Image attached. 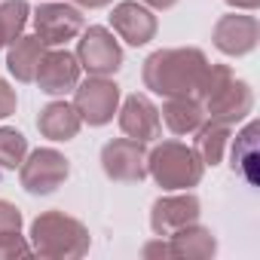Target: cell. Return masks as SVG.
<instances>
[{"mask_svg":"<svg viewBox=\"0 0 260 260\" xmlns=\"http://www.w3.org/2000/svg\"><path fill=\"white\" fill-rule=\"evenodd\" d=\"M205 68H208V55L202 49L169 46V49H156L144 58L141 80H144V89H150L159 98L196 95Z\"/></svg>","mask_w":260,"mask_h":260,"instance_id":"cell-1","label":"cell"},{"mask_svg":"<svg viewBox=\"0 0 260 260\" xmlns=\"http://www.w3.org/2000/svg\"><path fill=\"white\" fill-rule=\"evenodd\" d=\"M196 98L205 110V119H217L226 125H236L251 116L254 110V89L248 80H239L230 64H211L205 68Z\"/></svg>","mask_w":260,"mask_h":260,"instance_id":"cell-2","label":"cell"},{"mask_svg":"<svg viewBox=\"0 0 260 260\" xmlns=\"http://www.w3.org/2000/svg\"><path fill=\"white\" fill-rule=\"evenodd\" d=\"M31 251L46 260H80L92 248L89 226L61 208L43 211L31 223Z\"/></svg>","mask_w":260,"mask_h":260,"instance_id":"cell-3","label":"cell"},{"mask_svg":"<svg viewBox=\"0 0 260 260\" xmlns=\"http://www.w3.org/2000/svg\"><path fill=\"white\" fill-rule=\"evenodd\" d=\"M147 175L169 193L193 190L205 175V162L184 141H159L147 153Z\"/></svg>","mask_w":260,"mask_h":260,"instance_id":"cell-4","label":"cell"},{"mask_svg":"<svg viewBox=\"0 0 260 260\" xmlns=\"http://www.w3.org/2000/svg\"><path fill=\"white\" fill-rule=\"evenodd\" d=\"M71 175V159L58 153L55 147H40L31 150L22 166H19V184L31 196H49L55 193Z\"/></svg>","mask_w":260,"mask_h":260,"instance_id":"cell-5","label":"cell"},{"mask_svg":"<svg viewBox=\"0 0 260 260\" xmlns=\"http://www.w3.org/2000/svg\"><path fill=\"white\" fill-rule=\"evenodd\" d=\"M77 61L89 77H113L122 68V46L104 25H89L80 31L77 43Z\"/></svg>","mask_w":260,"mask_h":260,"instance_id":"cell-6","label":"cell"},{"mask_svg":"<svg viewBox=\"0 0 260 260\" xmlns=\"http://www.w3.org/2000/svg\"><path fill=\"white\" fill-rule=\"evenodd\" d=\"M31 16H34V34L46 46H64L68 40H77L80 31L86 28L83 10L64 4V0H43Z\"/></svg>","mask_w":260,"mask_h":260,"instance_id":"cell-7","label":"cell"},{"mask_svg":"<svg viewBox=\"0 0 260 260\" xmlns=\"http://www.w3.org/2000/svg\"><path fill=\"white\" fill-rule=\"evenodd\" d=\"M119 98L122 92L110 77H89V80H80L74 89V107L80 119L95 128L113 119V113L119 110Z\"/></svg>","mask_w":260,"mask_h":260,"instance_id":"cell-8","label":"cell"},{"mask_svg":"<svg viewBox=\"0 0 260 260\" xmlns=\"http://www.w3.org/2000/svg\"><path fill=\"white\" fill-rule=\"evenodd\" d=\"M101 169L116 184H141L147 178V147L135 138H113L101 147Z\"/></svg>","mask_w":260,"mask_h":260,"instance_id":"cell-9","label":"cell"},{"mask_svg":"<svg viewBox=\"0 0 260 260\" xmlns=\"http://www.w3.org/2000/svg\"><path fill=\"white\" fill-rule=\"evenodd\" d=\"M202 214V202L196 193L190 190H175L169 196H159L150 205V230L153 236H175L178 230H184L187 223H196Z\"/></svg>","mask_w":260,"mask_h":260,"instance_id":"cell-10","label":"cell"},{"mask_svg":"<svg viewBox=\"0 0 260 260\" xmlns=\"http://www.w3.org/2000/svg\"><path fill=\"white\" fill-rule=\"evenodd\" d=\"M257 40H260V22L257 16L251 13H230V16H220L211 28V43L217 52L230 55V58H242V55H251L257 49Z\"/></svg>","mask_w":260,"mask_h":260,"instance_id":"cell-11","label":"cell"},{"mask_svg":"<svg viewBox=\"0 0 260 260\" xmlns=\"http://www.w3.org/2000/svg\"><path fill=\"white\" fill-rule=\"evenodd\" d=\"M119 128H122V135L125 138H135V141H156L162 135V119H159V107L144 95V92H132V95H125L119 110Z\"/></svg>","mask_w":260,"mask_h":260,"instance_id":"cell-12","label":"cell"},{"mask_svg":"<svg viewBox=\"0 0 260 260\" xmlns=\"http://www.w3.org/2000/svg\"><path fill=\"white\" fill-rule=\"evenodd\" d=\"M110 28L128 46H147L156 37L159 22H156V13L144 7L141 0H122L110 10Z\"/></svg>","mask_w":260,"mask_h":260,"instance_id":"cell-13","label":"cell"},{"mask_svg":"<svg viewBox=\"0 0 260 260\" xmlns=\"http://www.w3.org/2000/svg\"><path fill=\"white\" fill-rule=\"evenodd\" d=\"M80 74H83V68H80L74 52H68V49H46L34 83L46 95H68V92L77 89Z\"/></svg>","mask_w":260,"mask_h":260,"instance_id":"cell-14","label":"cell"},{"mask_svg":"<svg viewBox=\"0 0 260 260\" xmlns=\"http://www.w3.org/2000/svg\"><path fill=\"white\" fill-rule=\"evenodd\" d=\"M37 128H40V135L49 138V141H74L80 135V128H83V119H80L74 104L49 101L46 107H40Z\"/></svg>","mask_w":260,"mask_h":260,"instance_id":"cell-15","label":"cell"},{"mask_svg":"<svg viewBox=\"0 0 260 260\" xmlns=\"http://www.w3.org/2000/svg\"><path fill=\"white\" fill-rule=\"evenodd\" d=\"M46 43L37 37V34H22L10 43V52H7V71L19 80V83H34L37 77V68L46 55Z\"/></svg>","mask_w":260,"mask_h":260,"instance_id":"cell-16","label":"cell"},{"mask_svg":"<svg viewBox=\"0 0 260 260\" xmlns=\"http://www.w3.org/2000/svg\"><path fill=\"white\" fill-rule=\"evenodd\" d=\"M159 119L166 122V128L172 135H193L205 122V110H202L196 95H175V98H166Z\"/></svg>","mask_w":260,"mask_h":260,"instance_id":"cell-17","label":"cell"},{"mask_svg":"<svg viewBox=\"0 0 260 260\" xmlns=\"http://www.w3.org/2000/svg\"><path fill=\"white\" fill-rule=\"evenodd\" d=\"M169 248H172V257L205 260V257L217 254V239L208 226H202L196 220V223H187L184 230H178L175 236H169Z\"/></svg>","mask_w":260,"mask_h":260,"instance_id":"cell-18","label":"cell"},{"mask_svg":"<svg viewBox=\"0 0 260 260\" xmlns=\"http://www.w3.org/2000/svg\"><path fill=\"white\" fill-rule=\"evenodd\" d=\"M193 150L199 153V159L205 166H220L223 162V153L230 147V138H233V125L226 122H217V119H205L196 132H193Z\"/></svg>","mask_w":260,"mask_h":260,"instance_id":"cell-19","label":"cell"},{"mask_svg":"<svg viewBox=\"0 0 260 260\" xmlns=\"http://www.w3.org/2000/svg\"><path fill=\"white\" fill-rule=\"evenodd\" d=\"M257 122H248L242 132L236 135V144H233V172L239 178H245L248 184H257Z\"/></svg>","mask_w":260,"mask_h":260,"instance_id":"cell-20","label":"cell"},{"mask_svg":"<svg viewBox=\"0 0 260 260\" xmlns=\"http://www.w3.org/2000/svg\"><path fill=\"white\" fill-rule=\"evenodd\" d=\"M28 156V138L19 128L0 125V172H16Z\"/></svg>","mask_w":260,"mask_h":260,"instance_id":"cell-21","label":"cell"},{"mask_svg":"<svg viewBox=\"0 0 260 260\" xmlns=\"http://www.w3.org/2000/svg\"><path fill=\"white\" fill-rule=\"evenodd\" d=\"M28 16H31L28 0H4V4H0V25H4L7 40H10V43H13L16 37H22V34H25Z\"/></svg>","mask_w":260,"mask_h":260,"instance_id":"cell-22","label":"cell"},{"mask_svg":"<svg viewBox=\"0 0 260 260\" xmlns=\"http://www.w3.org/2000/svg\"><path fill=\"white\" fill-rule=\"evenodd\" d=\"M31 242H25L22 233H10V236H0V260H13V257H28Z\"/></svg>","mask_w":260,"mask_h":260,"instance_id":"cell-23","label":"cell"},{"mask_svg":"<svg viewBox=\"0 0 260 260\" xmlns=\"http://www.w3.org/2000/svg\"><path fill=\"white\" fill-rule=\"evenodd\" d=\"M22 223H25V217H22L19 205H13V202H7V199H0V236L22 233Z\"/></svg>","mask_w":260,"mask_h":260,"instance_id":"cell-24","label":"cell"},{"mask_svg":"<svg viewBox=\"0 0 260 260\" xmlns=\"http://www.w3.org/2000/svg\"><path fill=\"white\" fill-rule=\"evenodd\" d=\"M16 107H19V95H16V89H13L4 77H0V119L13 116Z\"/></svg>","mask_w":260,"mask_h":260,"instance_id":"cell-25","label":"cell"},{"mask_svg":"<svg viewBox=\"0 0 260 260\" xmlns=\"http://www.w3.org/2000/svg\"><path fill=\"white\" fill-rule=\"evenodd\" d=\"M141 257H172V248H169V239H162V236H156L153 242H147L144 248H141Z\"/></svg>","mask_w":260,"mask_h":260,"instance_id":"cell-26","label":"cell"},{"mask_svg":"<svg viewBox=\"0 0 260 260\" xmlns=\"http://www.w3.org/2000/svg\"><path fill=\"white\" fill-rule=\"evenodd\" d=\"M223 4L233 7V10H242V13H254L260 7V0H223Z\"/></svg>","mask_w":260,"mask_h":260,"instance_id":"cell-27","label":"cell"},{"mask_svg":"<svg viewBox=\"0 0 260 260\" xmlns=\"http://www.w3.org/2000/svg\"><path fill=\"white\" fill-rule=\"evenodd\" d=\"M110 4L113 0H74V7H80V10H104Z\"/></svg>","mask_w":260,"mask_h":260,"instance_id":"cell-28","label":"cell"},{"mask_svg":"<svg viewBox=\"0 0 260 260\" xmlns=\"http://www.w3.org/2000/svg\"><path fill=\"white\" fill-rule=\"evenodd\" d=\"M144 7H150V10H172L178 0H141Z\"/></svg>","mask_w":260,"mask_h":260,"instance_id":"cell-29","label":"cell"},{"mask_svg":"<svg viewBox=\"0 0 260 260\" xmlns=\"http://www.w3.org/2000/svg\"><path fill=\"white\" fill-rule=\"evenodd\" d=\"M4 46H10V40H7V31H4V25H0V49Z\"/></svg>","mask_w":260,"mask_h":260,"instance_id":"cell-30","label":"cell"}]
</instances>
